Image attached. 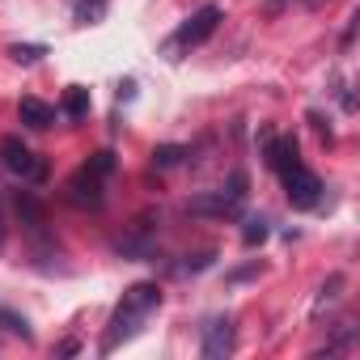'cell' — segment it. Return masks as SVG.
Here are the masks:
<instances>
[{
  "label": "cell",
  "mask_w": 360,
  "mask_h": 360,
  "mask_svg": "<svg viewBox=\"0 0 360 360\" xmlns=\"http://www.w3.org/2000/svg\"><path fill=\"white\" fill-rule=\"evenodd\" d=\"M157 305H161V288H157V284H131V288L123 292V301L115 305V314H110L102 352H115L119 343H127V339L144 326V318H148Z\"/></svg>",
  "instance_id": "1"
},
{
  "label": "cell",
  "mask_w": 360,
  "mask_h": 360,
  "mask_svg": "<svg viewBox=\"0 0 360 360\" xmlns=\"http://www.w3.org/2000/svg\"><path fill=\"white\" fill-rule=\"evenodd\" d=\"M280 178H284V195H288V204H292V208H314V204H318L322 183H318V174H314V169H305V165H301V157H297V161H288V165L280 169Z\"/></svg>",
  "instance_id": "2"
},
{
  "label": "cell",
  "mask_w": 360,
  "mask_h": 360,
  "mask_svg": "<svg viewBox=\"0 0 360 360\" xmlns=\"http://www.w3.org/2000/svg\"><path fill=\"white\" fill-rule=\"evenodd\" d=\"M0 157H5V169L18 174V178H26V183H43V178H47V165H43L18 136H5V140H0Z\"/></svg>",
  "instance_id": "3"
},
{
  "label": "cell",
  "mask_w": 360,
  "mask_h": 360,
  "mask_svg": "<svg viewBox=\"0 0 360 360\" xmlns=\"http://www.w3.org/2000/svg\"><path fill=\"white\" fill-rule=\"evenodd\" d=\"M246 187V178L242 174H233L229 178V191H212V195H200V200H191L187 204V212H195V217H233L238 212V204H242V191Z\"/></svg>",
  "instance_id": "4"
},
{
  "label": "cell",
  "mask_w": 360,
  "mask_h": 360,
  "mask_svg": "<svg viewBox=\"0 0 360 360\" xmlns=\"http://www.w3.org/2000/svg\"><path fill=\"white\" fill-rule=\"evenodd\" d=\"M217 26H221V9H217V5H204V9H195L183 26H178L174 47H200L204 39H212Z\"/></svg>",
  "instance_id": "5"
},
{
  "label": "cell",
  "mask_w": 360,
  "mask_h": 360,
  "mask_svg": "<svg viewBox=\"0 0 360 360\" xmlns=\"http://www.w3.org/2000/svg\"><path fill=\"white\" fill-rule=\"evenodd\" d=\"M200 352H204L208 360H225V356L233 352V318H212V322L204 326Z\"/></svg>",
  "instance_id": "6"
},
{
  "label": "cell",
  "mask_w": 360,
  "mask_h": 360,
  "mask_svg": "<svg viewBox=\"0 0 360 360\" xmlns=\"http://www.w3.org/2000/svg\"><path fill=\"white\" fill-rule=\"evenodd\" d=\"M68 191H72V204H81V208H102V174H94L89 165L68 183Z\"/></svg>",
  "instance_id": "7"
},
{
  "label": "cell",
  "mask_w": 360,
  "mask_h": 360,
  "mask_svg": "<svg viewBox=\"0 0 360 360\" xmlns=\"http://www.w3.org/2000/svg\"><path fill=\"white\" fill-rule=\"evenodd\" d=\"M18 115H22V123L34 127V131H43V127L56 123V106H47V102H39V98H22V102H18Z\"/></svg>",
  "instance_id": "8"
},
{
  "label": "cell",
  "mask_w": 360,
  "mask_h": 360,
  "mask_svg": "<svg viewBox=\"0 0 360 360\" xmlns=\"http://www.w3.org/2000/svg\"><path fill=\"white\" fill-rule=\"evenodd\" d=\"M106 5L110 0H72V22L77 26H98L106 18Z\"/></svg>",
  "instance_id": "9"
},
{
  "label": "cell",
  "mask_w": 360,
  "mask_h": 360,
  "mask_svg": "<svg viewBox=\"0 0 360 360\" xmlns=\"http://www.w3.org/2000/svg\"><path fill=\"white\" fill-rule=\"evenodd\" d=\"M64 115H68L72 123H81V119L89 115V89H81V85H72V89L64 94Z\"/></svg>",
  "instance_id": "10"
},
{
  "label": "cell",
  "mask_w": 360,
  "mask_h": 360,
  "mask_svg": "<svg viewBox=\"0 0 360 360\" xmlns=\"http://www.w3.org/2000/svg\"><path fill=\"white\" fill-rule=\"evenodd\" d=\"M183 157H187V148H183V144H161V148L153 153V165L169 169V165H178V161H183Z\"/></svg>",
  "instance_id": "11"
},
{
  "label": "cell",
  "mask_w": 360,
  "mask_h": 360,
  "mask_svg": "<svg viewBox=\"0 0 360 360\" xmlns=\"http://www.w3.org/2000/svg\"><path fill=\"white\" fill-rule=\"evenodd\" d=\"M18 212H22V217H26V221H30V229H43V221H47V217H43V208H39V200H34V195H22V200H18Z\"/></svg>",
  "instance_id": "12"
},
{
  "label": "cell",
  "mask_w": 360,
  "mask_h": 360,
  "mask_svg": "<svg viewBox=\"0 0 360 360\" xmlns=\"http://www.w3.org/2000/svg\"><path fill=\"white\" fill-rule=\"evenodd\" d=\"M43 51H47V47H39V43H13V47H9V56H13L18 64H34Z\"/></svg>",
  "instance_id": "13"
},
{
  "label": "cell",
  "mask_w": 360,
  "mask_h": 360,
  "mask_svg": "<svg viewBox=\"0 0 360 360\" xmlns=\"http://www.w3.org/2000/svg\"><path fill=\"white\" fill-rule=\"evenodd\" d=\"M242 238H246V246L263 242V238H267V221H246V233H242Z\"/></svg>",
  "instance_id": "14"
},
{
  "label": "cell",
  "mask_w": 360,
  "mask_h": 360,
  "mask_svg": "<svg viewBox=\"0 0 360 360\" xmlns=\"http://www.w3.org/2000/svg\"><path fill=\"white\" fill-rule=\"evenodd\" d=\"M339 284H343V280H339V276H330V284H326V288H322V305H326V301H335V297H339Z\"/></svg>",
  "instance_id": "15"
},
{
  "label": "cell",
  "mask_w": 360,
  "mask_h": 360,
  "mask_svg": "<svg viewBox=\"0 0 360 360\" xmlns=\"http://www.w3.org/2000/svg\"><path fill=\"white\" fill-rule=\"evenodd\" d=\"M0 242H5V221H0Z\"/></svg>",
  "instance_id": "16"
}]
</instances>
